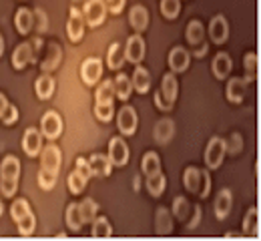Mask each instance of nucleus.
<instances>
[{
	"instance_id": "1",
	"label": "nucleus",
	"mask_w": 261,
	"mask_h": 241,
	"mask_svg": "<svg viewBox=\"0 0 261 241\" xmlns=\"http://www.w3.org/2000/svg\"><path fill=\"white\" fill-rule=\"evenodd\" d=\"M20 161L14 155H6L0 163V191L4 197H12L18 189Z\"/></svg>"
},
{
	"instance_id": "2",
	"label": "nucleus",
	"mask_w": 261,
	"mask_h": 241,
	"mask_svg": "<svg viewBox=\"0 0 261 241\" xmlns=\"http://www.w3.org/2000/svg\"><path fill=\"white\" fill-rule=\"evenodd\" d=\"M225 153H227V143H225V139H221V137L211 139V141L207 143V147H205V165H207V169H217V167L223 163Z\"/></svg>"
},
{
	"instance_id": "3",
	"label": "nucleus",
	"mask_w": 261,
	"mask_h": 241,
	"mask_svg": "<svg viewBox=\"0 0 261 241\" xmlns=\"http://www.w3.org/2000/svg\"><path fill=\"white\" fill-rule=\"evenodd\" d=\"M187 42L193 46V57L197 59H201V57H205V52H207V42L203 40L205 38V29H203V24L199 22V20H191L189 24H187Z\"/></svg>"
},
{
	"instance_id": "4",
	"label": "nucleus",
	"mask_w": 261,
	"mask_h": 241,
	"mask_svg": "<svg viewBox=\"0 0 261 241\" xmlns=\"http://www.w3.org/2000/svg\"><path fill=\"white\" fill-rule=\"evenodd\" d=\"M40 133L42 137H46L48 141H55V139L61 137L63 133V119L57 111H48L42 115L40 119Z\"/></svg>"
},
{
	"instance_id": "5",
	"label": "nucleus",
	"mask_w": 261,
	"mask_h": 241,
	"mask_svg": "<svg viewBox=\"0 0 261 241\" xmlns=\"http://www.w3.org/2000/svg\"><path fill=\"white\" fill-rule=\"evenodd\" d=\"M61 149L57 145H46L44 149H40V169L53 175H59L61 169Z\"/></svg>"
},
{
	"instance_id": "6",
	"label": "nucleus",
	"mask_w": 261,
	"mask_h": 241,
	"mask_svg": "<svg viewBox=\"0 0 261 241\" xmlns=\"http://www.w3.org/2000/svg\"><path fill=\"white\" fill-rule=\"evenodd\" d=\"M83 16H85V22L89 26H100L105 22V16H107L105 0H87V4L83 8Z\"/></svg>"
},
{
	"instance_id": "7",
	"label": "nucleus",
	"mask_w": 261,
	"mask_h": 241,
	"mask_svg": "<svg viewBox=\"0 0 261 241\" xmlns=\"http://www.w3.org/2000/svg\"><path fill=\"white\" fill-rule=\"evenodd\" d=\"M129 147H127V143L123 141L121 137H113L109 141V161H111V165H115V167H123V165H127V161H129Z\"/></svg>"
},
{
	"instance_id": "8",
	"label": "nucleus",
	"mask_w": 261,
	"mask_h": 241,
	"mask_svg": "<svg viewBox=\"0 0 261 241\" xmlns=\"http://www.w3.org/2000/svg\"><path fill=\"white\" fill-rule=\"evenodd\" d=\"M145 52H147V46H145L143 36L139 35V33L129 36V40L125 44V61H129L133 65H139L145 59Z\"/></svg>"
},
{
	"instance_id": "9",
	"label": "nucleus",
	"mask_w": 261,
	"mask_h": 241,
	"mask_svg": "<svg viewBox=\"0 0 261 241\" xmlns=\"http://www.w3.org/2000/svg\"><path fill=\"white\" fill-rule=\"evenodd\" d=\"M81 76H83L85 85H89V87L97 85V81L102 76V63H100V59H95V57L87 59L81 65Z\"/></svg>"
},
{
	"instance_id": "10",
	"label": "nucleus",
	"mask_w": 261,
	"mask_h": 241,
	"mask_svg": "<svg viewBox=\"0 0 261 241\" xmlns=\"http://www.w3.org/2000/svg\"><path fill=\"white\" fill-rule=\"evenodd\" d=\"M66 33L68 38L72 42H79L83 35H85V16L79 8H72L70 10V16H68V24H66Z\"/></svg>"
},
{
	"instance_id": "11",
	"label": "nucleus",
	"mask_w": 261,
	"mask_h": 241,
	"mask_svg": "<svg viewBox=\"0 0 261 241\" xmlns=\"http://www.w3.org/2000/svg\"><path fill=\"white\" fill-rule=\"evenodd\" d=\"M117 125H119V131L123 135H127V137L135 135V131H137V113H135L133 106H123L119 111Z\"/></svg>"
},
{
	"instance_id": "12",
	"label": "nucleus",
	"mask_w": 261,
	"mask_h": 241,
	"mask_svg": "<svg viewBox=\"0 0 261 241\" xmlns=\"http://www.w3.org/2000/svg\"><path fill=\"white\" fill-rule=\"evenodd\" d=\"M209 36H211V40H213L215 44H223V42H227L229 22H227V18H225V16L217 14V16L209 22Z\"/></svg>"
},
{
	"instance_id": "13",
	"label": "nucleus",
	"mask_w": 261,
	"mask_h": 241,
	"mask_svg": "<svg viewBox=\"0 0 261 241\" xmlns=\"http://www.w3.org/2000/svg\"><path fill=\"white\" fill-rule=\"evenodd\" d=\"M22 149L29 157H36L42 149V133L34 127H29L24 131V137H22Z\"/></svg>"
},
{
	"instance_id": "14",
	"label": "nucleus",
	"mask_w": 261,
	"mask_h": 241,
	"mask_svg": "<svg viewBox=\"0 0 261 241\" xmlns=\"http://www.w3.org/2000/svg\"><path fill=\"white\" fill-rule=\"evenodd\" d=\"M31 63H34L33 46H31L29 42L18 44V46L14 48V52H12V67L16 70H22V69H27Z\"/></svg>"
},
{
	"instance_id": "15",
	"label": "nucleus",
	"mask_w": 261,
	"mask_h": 241,
	"mask_svg": "<svg viewBox=\"0 0 261 241\" xmlns=\"http://www.w3.org/2000/svg\"><path fill=\"white\" fill-rule=\"evenodd\" d=\"M189 63H191V55H189L183 46L171 48V52H169V67H171L173 72H183V70H187Z\"/></svg>"
},
{
	"instance_id": "16",
	"label": "nucleus",
	"mask_w": 261,
	"mask_h": 241,
	"mask_svg": "<svg viewBox=\"0 0 261 241\" xmlns=\"http://www.w3.org/2000/svg\"><path fill=\"white\" fill-rule=\"evenodd\" d=\"M130 83H133V89H135L137 93L147 95L149 89H151V72L145 69V67L137 65V69H135V72H133Z\"/></svg>"
},
{
	"instance_id": "17",
	"label": "nucleus",
	"mask_w": 261,
	"mask_h": 241,
	"mask_svg": "<svg viewBox=\"0 0 261 241\" xmlns=\"http://www.w3.org/2000/svg\"><path fill=\"white\" fill-rule=\"evenodd\" d=\"M129 20H130V26H133L137 33L147 31V26H149V12H147V8L141 6V4L133 6L129 12Z\"/></svg>"
},
{
	"instance_id": "18",
	"label": "nucleus",
	"mask_w": 261,
	"mask_h": 241,
	"mask_svg": "<svg viewBox=\"0 0 261 241\" xmlns=\"http://www.w3.org/2000/svg\"><path fill=\"white\" fill-rule=\"evenodd\" d=\"M231 207H233V193L229 189H221L215 199V215L219 221H223L231 213Z\"/></svg>"
},
{
	"instance_id": "19",
	"label": "nucleus",
	"mask_w": 261,
	"mask_h": 241,
	"mask_svg": "<svg viewBox=\"0 0 261 241\" xmlns=\"http://www.w3.org/2000/svg\"><path fill=\"white\" fill-rule=\"evenodd\" d=\"M155 231L159 235H169L173 231V213L165 207H159L155 213Z\"/></svg>"
},
{
	"instance_id": "20",
	"label": "nucleus",
	"mask_w": 261,
	"mask_h": 241,
	"mask_svg": "<svg viewBox=\"0 0 261 241\" xmlns=\"http://www.w3.org/2000/svg\"><path fill=\"white\" fill-rule=\"evenodd\" d=\"M107 65L109 69L119 70L125 65V46L121 42H113L107 50Z\"/></svg>"
},
{
	"instance_id": "21",
	"label": "nucleus",
	"mask_w": 261,
	"mask_h": 241,
	"mask_svg": "<svg viewBox=\"0 0 261 241\" xmlns=\"http://www.w3.org/2000/svg\"><path fill=\"white\" fill-rule=\"evenodd\" d=\"M211 69H213V74H215L217 78L223 81L225 76H229V72L233 69V61H231V57H229L227 52H217L215 59H213Z\"/></svg>"
},
{
	"instance_id": "22",
	"label": "nucleus",
	"mask_w": 261,
	"mask_h": 241,
	"mask_svg": "<svg viewBox=\"0 0 261 241\" xmlns=\"http://www.w3.org/2000/svg\"><path fill=\"white\" fill-rule=\"evenodd\" d=\"M153 135H155V141H157L159 145H167V143L173 139V135H175V123H173L171 119H161V121L155 125Z\"/></svg>"
},
{
	"instance_id": "23",
	"label": "nucleus",
	"mask_w": 261,
	"mask_h": 241,
	"mask_svg": "<svg viewBox=\"0 0 261 241\" xmlns=\"http://www.w3.org/2000/svg\"><path fill=\"white\" fill-rule=\"evenodd\" d=\"M161 93H163V97L167 99V103L175 104L177 95H179V83H177V76L175 74H171V72L165 74L163 83H161Z\"/></svg>"
},
{
	"instance_id": "24",
	"label": "nucleus",
	"mask_w": 261,
	"mask_h": 241,
	"mask_svg": "<svg viewBox=\"0 0 261 241\" xmlns=\"http://www.w3.org/2000/svg\"><path fill=\"white\" fill-rule=\"evenodd\" d=\"M34 89H36L38 99L46 101V99H50V97L55 95V78H53L48 72H44L42 76H38V81H36Z\"/></svg>"
},
{
	"instance_id": "25",
	"label": "nucleus",
	"mask_w": 261,
	"mask_h": 241,
	"mask_svg": "<svg viewBox=\"0 0 261 241\" xmlns=\"http://www.w3.org/2000/svg\"><path fill=\"white\" fill-rule=\"evenodd\" d=\"M14 24H16V31L20 35H29L34 26V16L29 8H20L14 16Z\"/></svg>"
},
{
	"instance_id": "26",
	"label": "nucleus",
	"mask_w": 261,
	"mask_h": 241,
	"mask_svg": "<svg viewBox=\"0 0 261 241\" xmlns=\"http://www.w3.org/2000/svg\"><path fill=\"white\" fill-rule=\"evenodd\" d=\"M245 87H247V81L231 78V81L227 83V101L229 103H241L243 97H245Z\"/></svg>"
},
{
	"instance_id": "27",
	"label": "nucleus",
	"mask_w": 261,
	"mask_h": 241,
	"mask_svg": "<svg viewBox=\"0 0 261 241\" xmlns=\"http://www.w3.org/2000/svg\"><path fill=\"white\" fill-rule=\"evenodd\" d=\"M89 167H91L93 175H97V177H107V175H111V167H113V165H111L109 157H105V155H91Z\"/></svg>"
},
{
	"instance_id": "28",
	"label": "nucleus",
	"mask_w": 261,
	"mask_h": 241,
	"mask_svg": "<svg viewBox=\"0 0 261 241\" xmlns=\"http://www.w3.org/2000/svg\"><path fill=\"white\" fill-rule=\"evenodd\" d=\"M141 169L145 173V177H151L155 173H161V159H159V155L153 153V151L145 153V157L141 159Z\"/></svg>"
},
{
	"instance_id": "29",
	"label": "nucleus",
	"mask_w": 261,
	"mask_h": 241,
	"mask_svg": "<svg viewBox=\"0 0 261 241\" xmlns=\"http://www.w3.org/2000/svg\"><path fill=\"white\" fill-rule=\"evenodd\" d=\"M113 85H115V97L121 99V101H127L130 93H133V83L129 81V76L127 74H117Z\"/></svg>"
},
{
	"instance_id": "30",
	"label": "nucleus",
	"mask_w": 261,
	"mask_h": 241,
	"mask_svg": "<svg viewBox=\"0 0 261 241\" xmlns=\"http://www.w3.org/2000/svg\"><path fill=\"white\" fill-rule=\"evenodd\" d=\"M243 231L249 233V235H259V211H257V207H251V209L245 213Z\"/></svg>"
},
{
	"instance_id": "31",
	"label": "nucleus",
	"mask_w": 261,
	"mask_h": 241,
	"mask_svg": "<svg viewBox=\"0 0 261 241\" xmlns=\"http://www.w3.org/2000/svg\"><path fill=\"white\" fill-rule=\"evenodd\" d=\"M183 183H185V189L191 191V193H199V187H201V169L197 167H187L183 173Z\"/></svg>"
},
{
	"instance_id": "32",
	"label": "nucleus",
	"mask_w": 261,
	"mask_h": 241,
	"mask_svg": "<svg viewBox=\"0 0 261 241\" xmlns=\"http://www.w3.org/2000/svg\"><path fill=\"white\" fill-rule=\"evenodd\" d=\"M147 189L153 197H159L163 195L165 189H167V179H165L163 173H155L151 177H147Z\"/></svg>"
},
{
	"instance_id": "33",
	"label": "nucleus",
	"mask_w": 261,
	"mask_h": 241,
	"mask_svg": "<svg viewBox=\"0 0 261 241\" xmlns=\"http://www.w3.org/2000/svg\"><path fill=\"white\" fill-rule=\"evenodd\" d=\"M93 237H98V239H107V237H111L113 235V227H111V223L105 219V217H95L93 221Z\"/></svg>"
},
{
	"instance_id": "34",
	"label": "nucleus",
	"mask_w": 261,
	"mask_h": 241,
	"mask_svg": "<svg viewBox=\"0 0 261 241\" xmlns=\"http://www.w3.org/2000/svg\"><path fill=\"white\" fill-rule=\"evenodd\" d=\"M115 99V85L113 81H102L100 87L97 89V95H95V101L97 103H113Z\"/></svg>"
},
{
	"instance_id": "35",
	"label": "nucleus",
	"mask_w": 261,
	"mask_h": 241,
	"mask_svg": "<svg viewBox=\"0 0 261 241\" xmlns=\"http://www.w3.org/2000/svg\"><path fill=\"white\" fill-rule=\"evenodd\" d=\"M97 211H98V205L97 201H93V199H85V201L79 203V213H81L83 223H91L97 217Z\"/></svg>"
},
{
	"instance_id": "36",
	"label": "nucleus",
	"mask_w": 261,
	"mask_h": 241,
	"mask_svg": "<svg viewBox=\"0 0 261 241\" xmlns=\"http://www.w3.org/2000/svg\"><path fill=\"white\" fill-rule=\"evenodd\" d=\"M66 225H68L70 231H79L85 225L83 219H81V213H79V205L76 203H70V205L66 207Z\"/></svg>"
},
{
	"instance_id": "37",
	"label": "nucleus",
	"mask_w": 261,
	"mask_h": 241,
	"mask_svg": "<svg viewBox=\"0 0 261 241\" xmlns=\"http://www.w3.org/2000/svg\"><path fill=\"white\" fill-rule=\"evenodd\" d=\"M189 211H191V205L185 197H175L173 199V217H177V221H187L189 217Z\"/></svg>"
},
{
	"instance_id": "38",
	"label": "nucleus",
	"mask_w": 261,
	"mask_h": 241,
	"mask_svg": "<svg viewBox=\"0 0 261 241\" xmlns=\"http://www.w3.org/2000/svg\"><path fill=\"white\" fill-rule=\"evenodd\" d=\"M243 67H245V81L247 83H253L257 81V55L255 52H247L245 59H243Z\"/></svg>"
},
{
	"instance_id": "39",
	"label": "nucleus",
	"mask_w": 261,
	"mask_h": 241,
	"mask_svg": "<svg viewBox=\"0 0 261 241\" xmlns=\"http://www.w3.org/2000/svg\"><path fill=\"white\" fill-rule=\"evenodd\" d=\"M161 12L169 20L177 18L181 14V0H161Z\"/></svg>"
},
{
	"instance_id": "40",
	"label": "nucleus",
	"mask_w": 261,
	"mask_h": 241,
	"mask_svg": "<svg viewBox=\"0 0 261 241\" xmlns=\"http://www.w3.org/2000/svg\"><path fill=\"white\" fill-rule=\"evenodd\" d=\"M29 213H31V207H29V201H27V199H16V201H12V205H10V215H12L14 223H16L18 219H22L24 215H29Z\"/></svg>"
},
{
	"instance_id": "41",
	"label": "nucleus",
	"mask_w": 261,
	"mask_h": 241,
	"mask_svg": "<svg viewBox=\"0 0 261 241\" xmlns=\"http://www.w3.org/2000/svg\"><path fill=\"white\" fill-rule=\"evenodd\" d=\"M48 48H50V57H46V61L42 63V72H50V70L57 69V65L61 63V48L57 46V44H48Z\"/></svg>"
},
{
	"instance_id": "42",
	"label": "nucleus",
	"mask_w": 261,
	"mask_h": 241,
	"mask_svg": "<svg viewBox=\"0 0 261 241\" xmlns=\"http://www.w3.org/2000/svg\"><path fill=\"white\" fill-rule=\"evenodd\" d=\"M16 225H18L20 235H33L34 229H36V219H34L33 211H31L29 215H24L22 219H18V221H16Z\"/></svg>"
},
{
	"instance_id": "43",
	"label": "nucleus",
	"mask_w": 261,
	"mask_h": 241,
	"mask_svg": "<svg viewBox=\"0 0 261 241\" xmlns=\"http://www.w3.org/2000/svg\"><path fill=\"white\" fill-rule=\"evenodd\" d=\"M85 187H87V179H83L76 171L68 175V189H70V193L81 195L85 191Z\"/></svg>"
},
{
	"instance_id": "44",
	"label": "nucleus",
	"mask_w": 261,
	"mask_h": 241,
	"mask_svg": "<svg viewBox=\"0 0 261 241\" xmlns=\"http://www.w3.org/2000/svg\"><path fill=\"white\" fill-rule=\"evenodd\" d=\"M113 113H115V106L113 103H97L95 104V115H97L98 121H102V123H109L111 119H113Z\"/></svg>"
},
{
	"instance_id": "45",
	"label": "nucleus",
	"mask_w": 261,
	"mask_h": 241,
	"mask_svg": "<svg viewBox=\"0 0 261 241\" xmlns=\"http://www.w3.org/2000/svg\"><path fill=\"white\" fill-rule=\"evenodd\" d=\"M57 177H59V175H53V173H46V171H42V169H40V173H38V185H40L44 191H48V189H53V187H55Z\"/></svg>"
},
{
	"instance_id": "46",
	"label": "nucleus",
	"mask_w": 261,
	"mask_h": 241,
	"mask_svg": "<svg viewBox=\"0 0 261 241\" xmlns=\"http://www.w3.org/2000/svg\"><path fill=\"white\" fill-rule=\"evenodd\" d=\"M209 191H211V175L207 169H201V187H199V197H209Z\"/></svg>"
},
{
	"instance_id": "47",
	"label": "nucleus",
	"mask_w": 261,
	"mask_h": 241,
	"mask_svg": "<svg viewBox=\"0 0 261 241\" xmlns=\"http://www.w3.org/2000/svg\"><path fill=\"white\" fill-rule=\"evenodd\" d=\"M0 121H2L4 125H12V123H16V121H18V109H16L14 104L8 103L6 111H4V115L0 117Z\"/></svg>"
},
{
	"instance_id": "48",
	"label": "nucleus",
	"mask_w": 261,
	"mask_h": 241,
	"mask_svg": "<svg viewBox=\"0 0 261 241\" xmlns=\"http://www.w3.org/2000/svg\"><path fill=\"white\" fill-rule=\"evenodd\" d=\"M76 173L83 177V179H91L93 177V171H91V167H89V161L87 159H83V157H79L76 159Z\"/></svg>"
},
{
	"instance_id": "49",
	"label": "nucleus",
	"mask_w": 261,
	"mask_h": 241,
	"mask_svg": "<svg viewBox=\"0 0 261 241\" xmlns=\"http://www.w3.org/2000/svg\"><path fill=\"white\" fill-rule=\"evenodd\" d=\"M155 104H157V109H159V111H171V109H173V104L167 103V99L163 97L161 89L155 93Z\"/></svg>"
},
{
	"instance_id": "50",
	"label": "nucleus",
	"mask_w": 261,
	"mask_h": 241,
	"mask_svg": "<svg viewBox=\"0 0 261 241\" xmlns=\"http://www.w3.org/2000/svg\"><path fill=\"white\" fill-rule=\"evenodd\" d=\"M123 6H125V0H111L109 2V10L113 12V14H121V10H123Z\"/></svg>"
},
{
	"instance_id": "51",
	"label": "nucleus",
	"mask_w": 261,
	"mask_h": 241,
	"mask_svg": "<svg viewBox=\"0 0 261 241\" xmlns=\"http://www.w3.org/2000/svg\"><path fill=\"white\" fill-rule=\"evenodd\" d=\"M193 211H195V217L191 219V223H189V229H195L197 225H199V219H201V207L195 205V207H193Z\"/></svg>"
},
{
	"instance_id": "52",
	"label": "nucleus",
	"mask_w": 261,
	"mask_h": 241,
	"mask_svg": "<svg viewBox=\"0 0 261 241\" xmlns=\"http://www.w3.org/2000/svg\"><path fill=\"white\" fill-rule=\"evenodd\" d=\"M6 106H8V99H6V97H4L2 93H0V117L4 115V111H6Z\"/></svg>"
},
{
	"instance_id": "53",
	"label": "nucleus",
	"mask_w": 261,
	"mask_h": 241,
	"mask_svg": "<svg viewBox=\"0 0 261 241\" xmlns=\"http://www.w3.org/2000/svg\"><path fill=\"white\" fill-rule=\"evenodd\" d=\"M2 52H4V38L0 35V57H2Z\"/></svg>"
},
{
	"instance_id": "54",
	"label": "nucleus",
	"mask_w": 261,
	"mask_h": 241,
	"mask_svg": "<svg viewBox=\"0 0 261 241\" xmlns=\"http://www.w3.org/2000/svg\"><path fill=\"white\" fill-rule=\"evenodd\" d=\"M2 211H4V205H2V201H0V215H2Z\"/></svg>"
},
{
	"instance_id": "55",
	"label": "nucleus",
	"mask_w": 261,
	"mask_h": 241,
	"mask_svg": "<svg viewBox=\"0 0 261 241\" xmlns=\"http://www.w3.org/2000/svg\"><path fill=\"white\" fill-rule=\"evenodd\" d=\"M107 2H111V0H107Z\"/></svg>"
}]
</instances>
